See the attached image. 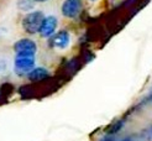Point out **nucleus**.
<instances>
[{
	"instance_id": "obj_1",
	"label": "nucleus",
	"mask_w": 152,
	"mask_h": 141,
	"mask_svg": "<svg viewBox=\"0 0 152 141\" xmlns=\"http://www.w3.org/2000/svg\"><path fill=\"white\" fill-rule=\"evenodd\" d=\"M45 16L41 11H31L28 12L26 16L22 20V26H24V30L30 34V35H35L39 32L40 26L42 24Z\"/></svg>"
},
{
	"instance_id": "obj_2",
	"label": "nucleus",
	"mask_w": 152,
	"mask_h": 141,
	"mask_svg": "<svg viewBox=\"0 0 152 141\" xmlns=\"http://www.w3.org/2000/svg\"><path fill=\"white\" fill-rule=\"evenodd\" d=\"M35 67V56L32 55H16L14 63L15 72L18 74H26Z\"/></svg>"
},
{
	"instance_id": "obj_3",
	"label": "nucleus",
	"mask_w": 152,
	"mask_h": 141,
	"mask_svg": "<svg viewBox=\"0 0 152 141\" xmlns=\"http://www.w3.org/2000/svg\"><path fill=\"white\" fill-rule=\"evenodd\" d=\"M14 50L16 52V55H32V56H35L37 46L32 40L21 39L14 45Z\"/></svg>"
},
{
	"instance_id": "obj_4",
	"label": "nucleus",
	"mask_w": 152,
	"mask_h": 141,
	"mask_svg": "<svg viewBox=\"0 0 152 141\" xmlns=\"http://www.w3.org/2000/svg\"><path fill=\"white\" fill-rule=\"evenodd\" d=\"M82 0H64L62 4V14L66 18H75L82 11Z\"/></svg>"
},
{
	"instance_id": "obj_5",
	"label": "nucleus",
	"mask_w": 152,
	"mask_h": 141,
	"mask_svg": "<svg viewBox=\"0 0 152 141\" xmlns=\"http://www.w3.org/2000/svg\"><path fill=\"white\" fill-rule=\"evenodd\" d=\"M57 18L56 16H50L45 18L42 24L40 26V30H39V34L42 36V37H51L53 34H55L56 28H57Z\"/></svg>"
},
{
	"instance_id": "obj_6",
	"label": "nucleus",
	"mask_w": 152,
	"mask_h": 141,
	"mask_svg": "<svg viewBox=\"0 0 152 141\" xmlns=\"http://www.w3.org/2000/svg\"><path fill=\"white\" fill-rule=\"evenodd\" d=\"M69 42H71V36L67 31H59L52 37V46L59 50L67 48L69 46Z\"/></svg>"
},
{
	"instance_id": "obj_7",
	"label": "nucleus",
	"mask_w": 152,
	"mask_h": 141,
	"mask_svg": "<svg viewBox=\"0 0 152 141\" xmlns=\"http://www.w3.org/2000/svg\"><path fill=\"white\" fill-rule=\"evenodd\" d=\"M50 76V73L46 68H42V67H37V68H34L32 71H30L27 73V78L31 82H40L46 79Z\"/></svg>"
},
{
	"instance_id": "obj_8",
	"label": "nucleus",
	"mask_w": 152,
	"mask_h": 141,
	"mask_svg": "<svg viewBox=\"0 0 152 141\" xmlns=\"http://www.w3.org/2000/svg\"><path fill=\"white\" fill-rule=\"evenodd\" d=\"M123 126H124V121L119 120L116 123H114L113 125H110V128L106 130V132H108L109 135H114V134H118V131H120L121 129H123Z\"/></svg>"
},
{
	"instance_id": "obj_9",
	"label": "nucleus",
	"mask_w": 152,
	"mask_h": 141,
	"mask_svg": "<svg viewBox=\"0 0 152 141\" xmlns=\"http://www.w3.org/2000/svg\"><path fill=\"white\" fill-rule=\"evenodd\" d=\"M34 1L35 0H20L19 1V7L21 10H31L32 7H34Z\"/></svg>"
},
{
	"instance_id": "obj_10",
	"label": "nucleus",
	"mask_w": 152,
	"mask_h": 141,
	"mask_svg": "<svg viewBox=\"0 0 152 141\" xmlns=\"http://www.w3.org/2000/svg\"><path fill=\"white\" fill-rule=\"evenodd\" d=\"M100 141H114V139L113 137H108V136H106V137H104L103 140H100Z\"/></svg>"
},
{
	"instance_id": "obj_11",
	"label": "nucleus",
	"mask_w": 152,
	"mask_h": 141,
	"mask_svg": "<svg viewBox=\"0 0 152 141\" xmlns=\"http://www.w3.org/2000/svg\"><path fill=\"white\" fill-rule=\"evenodd\" d=\"M120 141H132V139L131 137H124V139H121Z\"/></svg>"
},
{
	"instance_id": "obj_12",
	"label": "nucleus",
	"mask_w": 152,
	"mask_h": 141,
	"mask_svg": "<svg viewBox=\"0 0 152 141\" xmlns=\"http://www.w3.org/2000/svg\"><path fill=\"white\" fill-rule=\"evenodd\" d=\"M35 1H39V3H43V1H47V0H35Z\"/></svg>"
},
{
	"instance_id": "obj_13",
	"label": "nucleus",
	"mask_w": 152,
	"mask_h": 141,
	"mask_svg": "<svg viewBox=\"0 0 152 141\" xmlns=\"http://www.w3.org/2000/svg\"><path fill=\"white\" fill-rule=\"evenodd\" d=\"M92 1H95V0H92Z\"/></svg>"
}]
</instances>
